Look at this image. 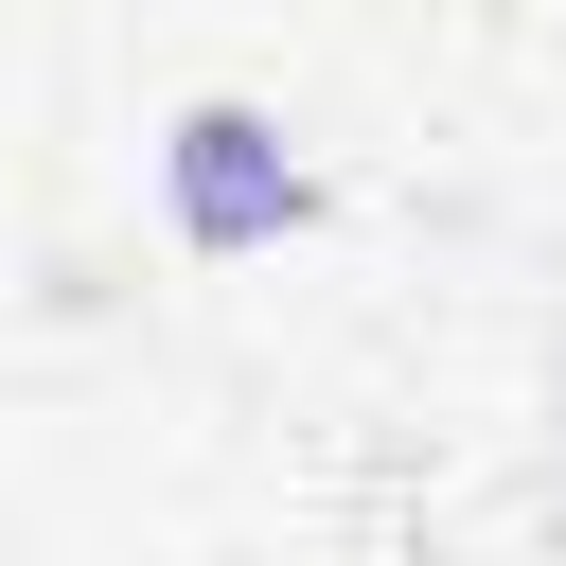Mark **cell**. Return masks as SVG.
<instances>
[{
  "label": "cell",
  "mask_w": 566,
  "mask_h": 566,
  "mask_svg": "<svg viewBox=\"0 0 566 566\" xmlns=\"http://www.w3.org/2000/svg\"><path fill=\"white\" fill-rule=\"evenodd\" d=\"M159 212H177V248H195V265H248V248H283V230L318 212V177H301L283 106L195 88V106L159 124Z\"/></svg>",
  "instance_id": "6da1fadb"
}]
</instances>
